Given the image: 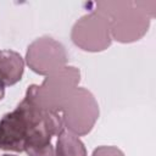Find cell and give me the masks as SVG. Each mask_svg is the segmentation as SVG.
I'll return each mask as SVG.
<instances>
[{
	"label": "cell",
	"instance_id": "obj_1",
	"mask_svg": "<svg viewBox=\"0 0 156 156\" xmlns=\"http://www.w3.org/2000/svg\"><path fill=\"white\" fill-rule=\"evenodd\" d=\"M35 101L32 85L17 107L0 119V149L5 151L22 152L29 134L40 126L48 113Z\"/></svg>",
	"mask_w": 156,
	"mask_h": 156
},
{
	"label": "cell",
	"instance_id": "obj_2",
	"mask_svg": "<svg viewBox=\"0 0 156 156\" xmlns=\"http://www.w3.org/2000/svg\"><path fill=\"white\" fill-rule=\"evenodd\" d=\"M79 77V69L76 67H62L50 73L41 85L32 84L35 101L45 111L60 112L77 88Z\"/></svg>",
	"mask_w": 156,
	"mask_h": 156
},
{
	"label": "cell",
	"instance_id": "obj_3",
	"mask_svg": "<svg viewBox=\"0 0 156 156\" xmlns=\"http://www.w3.org/2000/svg\"><path fill=\"white\" fill-rule=\"evenodd\" d=\"M61 111L63 126L76 135L88 134L99 117L98 102L94 95L84 88H76Z\"/></svg>",
	"mask_w": 156,
	"mask_h": 156
},
{
	"label": "cell",
	"instance_id": "obj_4",
	"mask_svg": "<svg viewBox=\"0 0 156 156\" xmlns=\"http://www.w3.org/2000/svg\"><path fill=\"white\" fill-rule=\"evenodd\" d=\"M72 40L87 51L105 50L111 44V29L106 15L99 11L82 17L73 27Z\"/></svg>",
	"mask_w": 156,
	"mask_h": 156
},
{
	"label": "cell",
	"instance_id": "obj_5",
	"mask_svg": "<svg viewBox=\"0 0 156 156\" xmlns=\"http://www.w3.org/2000/svg\"><path fill=\"white\" fill-rule=\"evenodd\" d=\"M27 63L38 74H50L62 67L67 61L63 45L50 37L35 39L27 50Z\"/></svg>",
	"mask_w": 156,
	"mask_h": 156
},
{
	"label": "cell",
	"instance_id": "obj_6",
	"mask_svg": "<svg viewBox=\"0 0 156 156\" xmlns=\"http://www.w3.org/2000/svg\"><path fill=\"white\" fill-rule=\"evenodd\" d=\"M124 10L107 11V18L110 22L111 34L116 40L122 43L138 40L149 27V18L145 12L136 9H128L129 2L126 4ZM132 6V2H130Z\"/></svg>",
	"mask_w": 156,
	"mask_h": 156
},
{
	"label": "cell",
	"instance_id": "obj_7",
	"mask_svg": "<svg viewBox=\"0 0 156 156\" xmlns=\"http://www.w3.org/2000/svg\"><path fill=\"white\" fill-rule=\"evenodd\" d=\"M24 71L22 56L13 50L0 51V80L4 85H13L21 80Z\"/></svg>",
	"mask_w": 156,
	"mask_h": 156
},
{
	"label": "cell",
	"instance_id": "obj_8",
	"mask_svg": "<svg viewBox=\"0 0 156 156\" xmlns=\"http://www.w3.org/2000/svg\"><path fill=\"white\" fill-rule=\"evenodd\" d=\"M56 156H87V149L76 134L63 129L56 141Z\"/></svg>",
	"mask_w": 156,
	"mask_h": 156
},
{
	"label": "cell",
	"instance_id": "obj_9",
	"mask_svg": "<svg viewBox=\"0 0 156 156\" xmlns=\"http://www.w3.org/2000/svg\"><path fill=\"white\" fill-rule=\"evenodd\" d=\"M91 156H124L123 151L117 146H98Z\"/></svg>",
	"mask_w": 156,
	"mask_h": 156
},
{
	"label": "cell",
	"instance_id": "obj_10",
	"mask_svg": "<svg viewBox=\"0 0 156 156\" xmlns=\"http://www.w3.org/2000/svg\"><path fill=\"white\" fill-rule=\"evenodd\" d=\"M4 96H5V85H4V83L0 80V100H2Z\"/></svg>",
	"mask_w": 156,
	"mask_h": 156
},
{
	"label": "cell",
	"instance_id": "obj_11",
	"mask_svg": "<svg viewBox=\"0 0 156 156\" xmlns=\"http://www.w3.org/2000/svg\"><path fill=\"white\" fill-rule=\"evenodd\" d=\"M2 156H15V155H7V154H6V155H2Z\"/></svg>",
	"mask_w": 156,
	"mask_h": 156
}]
</instances>
